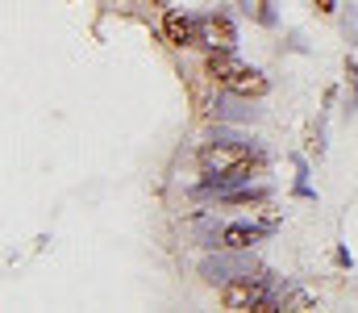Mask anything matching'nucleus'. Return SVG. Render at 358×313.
Returning <instances> with one entry per match:
<instances>
[{
    "label": "nucleus",
    "instance_id": "7",
    "mask_svg": "<svg viewBox=\"0 0 358 313\" xmlns=\"http://www.w3.org/2000/svg\"><path fill=\"white\" fill-rule=\"evenodd\" d=\"M225 88L250 101V97H267L271 84H267V76H263V71H255V67H242V71H238V76H234V80H229Z\"/></svg>",
    "mask_w": 358,
    "mask_h": 313
},
{
    "label": "nucleus",
    "instance_id": "5",
    "mask_svg": "<svg viewBox=\"0 0 358 313\" xmlns=\"http://www.w3.org/2000/svg\"><path fill=\"white\" fill-rule=\"evenodd\" d=\"M275 234V221H263V225H225L221 230V246H229V251H250V242H259V238H267Z\"/></svg>",
    "mask_w": 358,
    "mask_h": 313
},
{
    "label": "nucleus",
    "instance_id": "10",
    "mask_svg": "<svg viewBox=\"0 0 358 313\" xmlns=\"http://www.w3.org/2000/svg\"><path fill=\"white\" fill-rule=\"evenodd\" d=\"M242 8H246V17H255L259 25H275V8H271V0H242Z\"/></svg>",
    "mask_w": 358,
    "mask_h": 313
},
{
    "label": "nucleus",
    "instance_id": "11",
    "mask_svg": "<svg viewBox=\"0 0 358 313\" xmlns=\"http://www.w3.org/2000/svg\"><path fill=\"white\" fill-rule=\"evenodd\" d=\"M313 4H317L321 13H334V0H313Z\"/></svg>",
    "mask_w": 358,
    "mask_h": 313
},
{
    "label": "nucleus",
    "instance_id": "6",
    "mask_svg": "<svg viewBox=\"0 0 358 313\" xmlns=\"http://www.w3.org/2000/svg\"><path fill=\"white\" fill-rule=\"evenodd\" d=\"M242 67H246V63H238L234 50H208V59H204V76H208V80H221V84H229Z\"/></svg>",
    "mask_w": 358,
    "mask_h": 313
},
{
    "label": "nucleus",
    "instance_id": "3",
    "mask_svg": "<svg viewBox=\"0 0 358 313\" xmlns=\"http://www.w3.org/2000/svg\"><path fill=\"white\" fill-rule=\"evenodd\" d=\"M200 42H204L208 50H234V46H238V29H234L229 17L213 13V17L200 21Z\"/></svg>",
    "mask_w": 358,
    "mask_h": 313
},
{
    "label": "nucleus",
    "instance_id": "2",
    "mask_svg": "<svg viewBox=\"0 0 358 313\" xmlns=\"http://www.w3.org/2000/svg\"><path fill=\"white\" fill-rule=\"evenodd\" d=\"M200 276L208 284H229V280H271L267 267H259L246 251L238 255H217V259H204L200 263Z\"/></svg>",
    "mask_w": 358,
    "mask_h": 313
},
{
    "label": "nucleus",
    "instance_id": "9",
    "mask_svg": "<svg viewBox=\"0 0 358 313\" xmlns=\"http://www.w3.org/2000/svg\"><path fill=\"white\" fill-rule=\"evenodd\" d=\"M275 301H279V309H292V313L317 309V301H313L304 288H279V293H275Z\"/></svg>",
    "mask_w": 358,
    "mask_h": 313
},
{
    "label": "nucleus",
    "instance_id": "8",
    "mask_svg": "<svg viewBox=\"0 0 358 313\" xmlns=\"http://www.w3.org/2000/svg\"><path fill=\"white\" fill-rule=\"evenodd\" d=\"M242 101H246V97H238V92L217 97V101H213V117H217V121H250L255 109H246Z\"/></svg>",
    "mask_w": 358,
    "mask_h": 313
},
{
    "label": "nucleus",
    "instance_id": "1",
    "mask_svg": "<svg viewBox=\"0 0 358 313\" xmlns=\"http://www.w3.org/2000/svg\"><path fill=\"white\" fill-rule=\"evenodd\" d=\"M238 167H259V151L246 138H217L200 151V172L204 176H225Z\"/></svg>",
    "mask_w": 358,
    "mask_h": 313
},
{
    "label": "nucleus",
    "instance_id": "4",
    "mask_svg": "<svg viewBox=\"0 0 358 313\" xmlns=\"http://www.w3.org/2000/svg\"><path fill=\"white\" fill-rule=\"evenodd\" d=\"M163 38H167L171 46H196V42H200V21H192L187 13L171 8V13L163 17Z\"/></svg>",
    "mask_w": 358,
    "mask_h": 313
}]
</instances>
